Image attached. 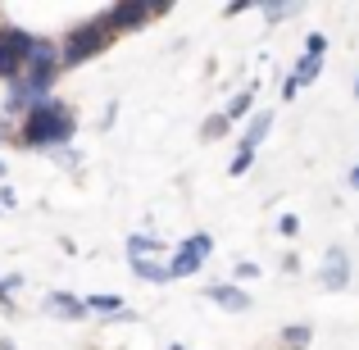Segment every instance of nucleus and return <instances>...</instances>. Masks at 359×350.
<instances>
[{
	"mask_svg": "<svg viewBox=\"0 0 359 350\" xmlns=\"http://www.w3.org/2000/svg\"><path fill=\"white\" fill-rule=\"evenodd\" d=\"M318 73H323V60H314V55H305V60L296 64V73H291V78H296V87H305V82H314Z\"/></svg>",
	"mask_w": 359,
	"mask_h": 350,
	"instance_id": "nucleus-14",
	"label": "nucleus"
},
{
	"mask_svg": "<svg viewBox=\"0 0 359 350\" xmlns=\"http://www.w3.org/2000/svg\"><path fill=\"white\" fill-rule=\"evenodd\" d=\"M114 36L118 32L109 27L105 14L87 18V23H78V27H69V32H64V46H60V69H78V64L96 60L100 51H109V46H114Z\"/></svg>",
	"mask_w": 359,
	"mask_h": 350,
	"instance_id": "nucleus-2",
	"label": "nucleus"
},
{
	"mask_svg": "<svg viewBox=\"0 0 359 350\" xmlns=\"http://www.w3.org/2000/svg\"><path fill=\"white\" fill-rule=\"evenodd\" d=\"M32 46H36V36L32 32H23V27H0V82H18L23 78V64H27V55H32Z\"/></svg>",
	"mask_w": 359,
	"mask_h": 350,
	"instance_id": "nucleus-3",
	"label": "nucleus"
},
{
	"mask_svg": "<svg viewBox=\"0 0 359 350\" xmlns=\"http://www.w3.org/2000/svg\"><path fill=\"white\" fill-rule=\"evenodd\" d=\"M250 105H255V87H245L241 96H232V105L223 109V119H228V123H237V119H245V114H250Z\"/></svg>",
	"mask_w": 359,
	"mask_h": 350,
	"instance_id": "nucleus-13",
	"label": "nucleus"
},
{
	"mask_svg": "<svg viewBox=\"0 0 359 350\" xmlns=\"http://www.w3.org/2000/svg\"><path fill=\"white\" fill-rule=\"evenodd\" d=\"M351 187H355V191H359V164L351 168Z\"/></svg>",
	"mask_w": 359,
	"mask_h": 350,
	"instance_id": "nucleus-26",
	"label": "nucleus"
},
{
	"mask_svg": "<svg viewBox=\"0 0 359 350\" xmlns=\"http://www.w3.org/2000/svg\"><path fill=\"white\" fill-rule=\"evenodd\" d=\"M355 96H359V82H355Z\"/></svg>",
	"mask_w": 359,
	"mask_h": 350,
	"instance_id": "nucleus-30",
	"label": "nucleus"
},
{
	"mask_svg": "<svg viewBox=\"0 0 359 350\" xmlns=\"http://www.w3.org/2000/svg\"><path fill=\"white\" fill-rule=\"evenodd\" d=\"M228 128H232V123L223 119V114H210V119H205V128H201V137H205V141H219Z\"/></svg>",
	"mask_w": 359,
	"mask_h": 350,
	"instance_id": "nucleus-16",
	"label": "nucleus"
},
{
	"mask_svg": "<svg viewBox=\"0 0 359 350\" xmlns=\"http://www.w3.org/2000/svg\"><path fill=\"white\" fill-rule=\"evenodd\" d=\"M205 300L232 309V314H245V309H250V296H245L241 287H232V282H210V287H205Z\"/></svg>",
	"mask_w": 359,
	"mask_h": 350,
	"instance_id": "nucleus-7",
	"label": "nucleus"
},
{
	"mask_svg": "<svg viewBox=\"0 0 359 350\" xmlns=\"http://www.w3.org/2000/svg\"><path fill=\"white\" fill-rule=\"evenodd\" d=\"M159 250H164V241H159L155 232H137V236H128V255H132V260H155Z\"/></svg>",
	"mask_w": 359,
	"mask_h": 350,
	"instance_id": "nucleus-10",
	"label": "nucleus"
},
{
	"mask_svg": "<svg viewBox=\"0 0 359 350\" xmlns=\"http://www.w3.org/2000/svg\"><path fill=\"white\" fill-rule=\"evenodd\" d=\"M309 337H314V332H309L305 323L287 328V332H282V350H305V346H309Z\"/></svg>",
	"mask_w": 359,
	"mask_h": 350,
	"instance_id": "nucleus-15",
	"label": "nucleus"
},
{
	"mask_svg": "<svg viewBox=\"0 0 359 350\" xmlns=\"http://www.w3.org/2000/svg\"><path fill=\"white\" fill-rule=\"evenodd\" d=\"M269 128H273V114H269V109L250 119V128H245V137H241V150H245V155H255V150H259V141L269 137Z\"/></svg>",
	"mask_w": 359,
	"mask_h": 350,
	"instance_id": "nucleus-9",
	"label": "nucleus"
},
{
	"mask_svg": "<svg viewBox=\"0 0 359 350\" xmlns=\"http://www.w3.org/2000/svg\"><path fill=\"white\" fill-rule=\"evenodd\" d=\"M210 250H214V236H210V232L187 236V241L173 250V260H168V273H173V278H191V273L201 269L205 260H210Z\"/></svg>",
	"mask_w": 359,
	"mask_h": 350,
	"instance_id": "nucleus-4",
	"label": "nucleus"
},
{
	"mask_svg": "<svg viewBox=\"0 0 359 350\" xmlns=\"http://www.w3.org/2000/svg\"><path fill=\"white\" fill-rule=\"evenodd\" d=\"M318 278H323V287L327 291H341L346 282H351V260H346V250H327V260H323V273H318Z\"/></svg>",
	"mask_w": 359,
	"mask_h": 350,
	"instance_id": "nucleus-8",
	"label": "nucleus"
},
{
	"mask_svg": "<svg viewBox=\"0 0 359 350\" xmlns=\"http://www.w3.org/2000/svg\"><path fill=\"white\" fill-rule=\"evenodd\" d=\"M168 350H182V346H168Z\"/></svg>",
	"mask_w": 359,
	"mask_h": 350,
	"instance_id": "nucleus-29",
	"label": "nucleus"
},
{
	"mask_svg": "<svg viewBox=\"0 0 359 350\" xmlns=\"http://www.w3.org/2000/svg\"><path fill=\"white\" fill-rule=\"evenodd\" d=\"M55 164H60V168H78V164H82V155L64 146V150H55Z\"/></svg>",
	"mask_w": 359,
	"mask_h": 350,
	"instance_id": "nucleus-17",
	"label": "nucleus"
},
{
	"mask_svg": "<svg viewBox=\"0 0 359 350\" xmlns=\"http://www.w3.org/2000/svg\"><path fill=\"white\" fill-rule=\"evenodd\" d=\"M5 141H9V119L0 114V146H5Z\"/></svg>",
	"mask_w": 359,
	"mask_h": 350,
	"instance_id": "nucleus-25",
	"label": "nucleus"
},
{
	"mask_svg": "<svg viewBox=\"0 0 359 350\" xmlns=\"http://www.w3.org/2000/svg\"><path fill=\"white\" fill-rule=\"evenodd\" d=\"M264 14L278 23V18H291V14H296V5H264Z\"/></svg>",
	"mask_w": 359,
	"mask_h": 350,
	"instance_id": "nucleus-19",
	"label": "nucleus"
},
{
	"mask_svg": "<svg viewBox=\"0 0 359 350\" xmlns=\"http://www.w3.org/2000/svg\"><path fill=\"white\" fill-rule=\"evenodd\" d=\"M0 350H14V342H9V337H5V342H0Z\"/></svg>",
	"mask_w": 359,
	"mask_h": 350,
	"instance_id": "nucleus-27",
	"label": "nucleus"
},
{
	"mask_svg": "<svg viewBox=\"0 0 359 350\" xmlns=\"http://www.w3.org/2000/svg\"><path fill=\"white\" fill-rule=\"evenodd\" d=\"M14 205H18V196L9 187H0V210H14Z\"/></svg>",
	"mask_w": 359,
	"mask_h": 350,
	"instance_id": "nucleus-24",
	"label": "nucleus"
},
{
	"mask_svg": "<svg viewBox=\"0 0 359 350\" xmlns=\"http://www.w3.org/2000/svg\"><path fill=\"white\" fill-rule=\"evenodd\" d=\"M87 314H109V318H123V323H128V309H123V300L118 296H91L87 300Z\"/></svg>",
	"mask_w": 359,
	"mask_h": 350,
	"instance_id": "nucleus-12",
	"label": "nucleus"
},
{
	"mask_svg": "<svg viewBox=\"0 0 359 350\" xmlns=\"http://www.w3.org/2000/svg\"><path fill=\"white\" fill-rule=\"evenodd\" d=\"M0 177H5V164H0Z\"/></svg>",
	"mask_w": 359,
	"mask_h": 350,
	"instance_id": "nucleus-28",
	"label": "nucleus"
},
{
	"mask_svg": "<svg viewBox=\"0 0 359 350\" xmlns=\"http://www.w3.org/2000/svg\"><path fill=\"white\" fill-rule=\"evenodd\" d=\"M132 273H137L141 282H155V287H164V282H173V273H168V264H159V260H132Z\"/></svg>",
	"mask_w": 359,
	"mask_h": 350,
	"instance_id": "nucleus-11",
	"label": "nucleus"
},
{
	"mask_svg": "<svg viewBox=\"0 0 359 350\" xmlns=\"http://www.w3.org/2000/svg\"><path fill=\"white\" fill-rule=\"evenodd\" d=\"M164 14V5H141V0H128V5H109L105 18L114 32H137V27H146L150 18Z\"/></svg>",
	"mask_w": 359,
	"mask_h": 350,
	"instance_id": "nucleus-5",
	"label": "nucleus"
},
{
	"mask_svg": "<svg viewBox=\"0 0 359 350\" xmlns=\"http://www.w3.org/2000/svg\"><path fill=\"white\" fill-rule=\"evenodd\" d=\"M41 309H46V314H55V318H64V323H82V318H87V300L69 296V291H46Z\"/></svg>",
	"mask_w": 359,
	"mask_h": 350,
	"instance_id": "nucleus-6",
	"label": "nucleus"
},
{
	"mask_svg": "<svg viewBox=\"0 0 359 350\" xmlns=\"http://www.w3.org/2000/svg\"><path fill=\"white\" fill-rule=\"evenodd\" d=\"M0 309H5V314H14V296H9V287H5V278H0Z\"/></svg>",
	"mask_w": 359,
	"mask_h": 350,
	"instance_id": "nucleus-22",
	"label": "nucleus"
},
{
	"mask_svg": "<svg viewBox=\"0 0 359 350\" xmlns=\"http://www.w3.org/2000/svg\"><path fill=\"white\" fill-rule=\"evenodd\" d=\"M323 51H327V36H309V41H305V55H314V60H323Z\"/></svg>",
	"mask_w": 359,
	"mask_h": 350,
	"instance_id": "nucleus-18",
	"label": "nucleus"
},
{
	"mask_svg": "<svg viewBox=\"0 0 359 350\" xmlns=\"http://www.w3.org/2000/svg\"><path fill=\"white\" fill-rule=\"evenodd\" d=\"M237 278H245V282H250V278H259V264H250V260H241V264H237Z\"/></svg>",
	"mask_w": 359,
	"mask_h": 350,
	"instance_id": "nucleus-21",
	"label": "nucleus"
},
{
	"mask_svg": "<svg viewBox=\"0 0 359 350\" xmlns=\"http://www.w3.org/2000/svg\"><path fill=\"white\" fill-rule=\"evenodd\" d=\"M250 164H255V155H245V150H237V159H232V173L241 177V173H245V168H250Z\"/></svg>",
	"mask_w": 359,
	"mask_h": 350,
	"instance_id": "nucleus-20",
	"label": "nucleus"
},
{
	"mask_svg": "<svg viewBox=\"0 0 359 350\" xmlns=\"http://www.w3.org/2000/svg\"><path fill=\"white\" fill-rule=\"evenodd\" d=\"M78 132V114L69 109V100L60 96H41L27 105V114L18 119V146L23 150H64Z\"/></svg>",
	"mask_w": 359,
	"mask_h": 350,
	"instance_id": "nucleus-1",
	"label": "nucleus"
},
{
	"mask_svg": "<svg viewBox=\"0 0 359 350\" xmlns=\"http://www.w3.org/2000/svg\"><path fill=\"white\" fill-rule=\"evenodd\" d=\"M278 228H282V236H296V228H300V223H296V214H282V223H278Z\"/></svg>",
	"mask_w": 359,
	"mask_h": 350,
	"instance_id": "nucleus-23",
	"label": "nucleus"
}]
</instances>
